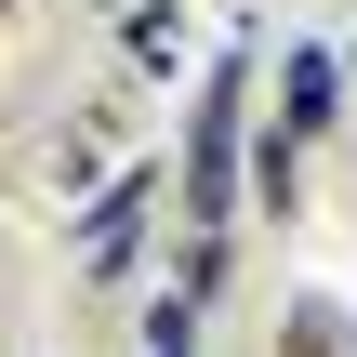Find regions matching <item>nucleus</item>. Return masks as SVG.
<instances>
[{
	"label": "nucleus",
	"instance_id": "obj_4",
	"mask_svg": "<svg viewBox=\"0 0 357 357\" xmlns=\"http://www.w3.org/2000/svg\"><path fill=\"white\" fill-rule=\"evenodd\" d=\"M291 357H357V331L331 318V305H291Z\"/></svg>",
	"mask_w": 357,
	"mask_h": 357
},
{
	"label": "nucleus",
	"instance_id": "obj_1",
	"mask_svg": "<svg viewBox=\"0 0 357 357\" xmlns=\"http://www.w3.org/2000/svg\"><path fill=\"white\" fill-rule=\"evenodd\" d=\"M238 93H252L238 66H212V93H199V146H185V212H199V225H225V212L252 199V185H238Z\"/></svg>",
	"mask_w": 357,
	"mask_h": 357
},
{
	"label": "nucleus",
	"instance_id": "obj_2",
	"mask_svg": "<svg viewBox=\"0 0 357 357\" xmlns=\"http://www.w3.org/2000/svg\"><path fill=\"white\" fill-rule=\"evenodd\" d=\"M331 106H344V53H291L278 66V132H331Z\"/></svg>",
	"mask_w": 357,
	"mask_h": 357
},
{
	"label": "nucleus",
	"instance_id": "obj_6",
	"mask_svg": "<svg viewBox=\"0 0 357 357\" xmlns=\"http://www.w3.org/2000/svg\"><path fill=\"white\" fill-rule=\"evenodd\" d=\"M344 79H357V53H344Z\"/></svg>",
	"mask_w": 357,
	"mask_h": 357
},
{
	"label": "nucleus",
	"instance_id": "obj_5",
	"mask_svg": "<svg viewBox=\"0 0 357 357\" xmlns=\"http://www.w3.org/2000/svg\"><path fill=\"white\" fill-rule=\"evenodd\" d=\"M252 199H265V212H291V132H265V159H252Z\"/></svg>",
	"mask_w": 357,
	"mask_h": 357
},
{
	"label": "nucleus",
	"instance_id": "obj_3",
	"mask_svg": "<svg viewBox=\"0 0 357 357\" xmlns=\"http://www.w3.org/2000/svg\"><path fill=\"white\" fill-rule=\"evenodd\" d=\"M185 344H199V305L159 291V305H146V357H185Z\"/></svg>",
	"mask_w": 357,
	"mask_h": 357
}]
</instances>
